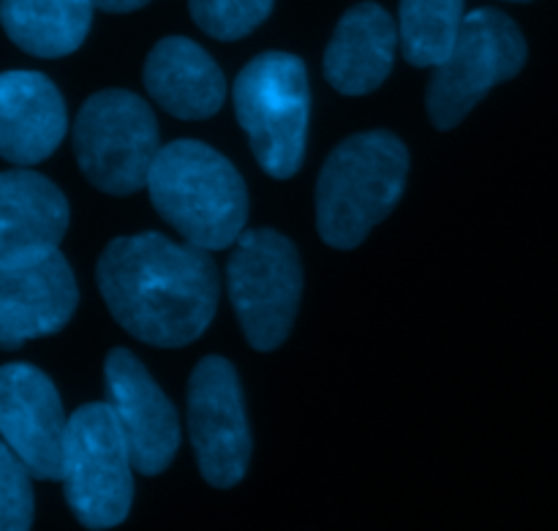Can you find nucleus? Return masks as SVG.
Returning <instances> with one entry per match:
<instances>
[{"instance_id": "obj_11", "label": "nucleus", "mask_w": 558, "mask_h": 531, "mask_svg": "<svg viewBox=\"0 0 558 531\" xmlns=\"http://www.w3.org/2000/svg\"><path fill=\"white\" fill-rule=\"evenodd\" d=\"M80 303L74 270L60 251L0 265V349L14 352L27 341L54 336Z\"/></svg>"}, {"instance_id": "obj_14", "label": "nucleus", "mask_w": 558, "mask_h": 531, "mask_svg": "<svg viewBox=\"0 0 558 531\" xmlns=\"http://www.w3.org/2000/svg\"><path fill=\"white\" fill-rule=\"evenodd\" d=\"M69 229V200L31 169L0 172V265L58 251Z\"/></svg>"}, {"instance_id": "obj_7", "label": "nucleus", "mask_w": 558, "mask_h": 531, "mask_svg": "<svg viewBox=\"0 0 558 531\" xmlns=\"http://www.w3.org/2000/svg\"><path fill=\"white\" fill-rule=\"evenodd\" d=\"M521 27L499 9H474L463 16L456 47L428 82V114L436 129H456L490 87L521 74L526 63Z\"/></svg>"}, {"instance_id": "obj_17", "label": "nucleus", "mask_w": 558, "mask_h": 531, "mask_svg": "<svg viewBox=\"0 0 558 531\" xmlns=\"http://www.w3.org/2000/svg\"><path fill=\"white\" fill-rule=\"evenodd\" d=\"M93 22L90 0H0L5 36L36 58H65L87 38Z\"/></svg>"}, {"instance_id": "obj_16", "label": "nucleus", "mask_w": 558, "mask_h": 531, "mask_svg": "<svg viewBox=\"0 0 558 531\" xmlns=\"http://www.w3.org/2000/svg\"><path fill=\"white\" fill-rule=\"evenodd\" d=\"M398 44V22L379 3L352 5L325 49L327 82L343 96L374 93L390 76Z\"/></svg>"}, {"instance_id": "obj_19", "label": "nucleus", "mask_w": 558, "mask_h": 531, "mask_svg": "<svg viewBox=\"0 0 558 531\" xmlns=\"http://www.w3.org/2000/svg\"><path fill=\"white\" fill-rule=\"evenodd\" d=\"M276 0H189L191 20L218 41H238L270 16Z\"/></svg>"}, {"instance_id": "obj_20", "label": "nucleus", "mask_w": 558, "mask_h": 531, "mask_svg": "<svg viewBox=\"0 0 558 531\" xmlns=\"http://www.w3.org/2000/svg\"><path fill=\"white\" fill-rule=\"evenodd\" d=\"M33 474L16 452L0 439V531H31Z\"/></svg>"}, {"instance_id": "obj_5", "label": "nucleus", "mask_w": 558, "mask_h": 531, "mask_svg": "<svg viewBox=\"0 0 558 531\" xmlns=\"http://www.w3.org/2000/svg\"><path fill=\"white\" fill-rule=\"evenodd\" d=\"M134 461L109 403H85L69 418L63 447L65 502L90 531L114 529L134 502Z\"/></svg>"}, {"instance_id": "obj_22", "label": "nucleus", "mask_w": 558, "mask_h": 531, "mask_svg": "<svg viewBox=\"0 0 558 531\" xmlns=\"http://www.w3.org/2000/svg\"><path fill=\"white\" fill-rule=\"evenodd\" d=\"M510 3H526V0H510Z\"/></svg>"}, {"instance_id": "obj_13", "label": "nucleus", "mask_w": 558, "mask_h": 531, "mask_svg": "<svg viewBox=\"0 0 558 531\" xmlns=\"http://www.w3.org/2000/svg\"><path fill=\"white\" fill-rule=\"evenodd\" d=\"M69 131L63 93L38 71L0 74V158L33 167L52 156Z\"/></svg>"}, {"instance_id": "obj_8", "label": "nucleus", "mask_w": 558, "mask_h": 531, "mask_svg": "<svg viewBox=\"0 0 558 531\" xmlns=\"http://www.w3.org/2000/svg\"><path fill=\"white\" fill-rule=\"evenodd\" d=\"M227 287L245 341L256 352L281 347L292 333L303 267L292 240L276 229L240 234L227 265Z\"/></svg>"}, {"instance_id": "obj_18", "label": "nucleus", "mask_w": 558, "mask_h": 531, "mask_svg": "<svg viewBox=\"0 0 558 531\" xmlns=\"http://www.w3.org/2000/svg\"><path fill=\"white\" fill-rule=\"evenodd\" d=\"M466 0H401L398 36L407 63L436 69L456 47Z\"/></svg>"}, {"instance_id": "obj_21", "label": "nucleus", "mask_w": 558, "mask_h": 531, "mask_svg": "<svg viewBox=\"0 0 558 531\" xmlns=\"http://www.w3.org/2000/svg\"><path fill=\"white\" fill-rule=\"evenodd\" d=\"M93 9H101L107 11V14H129V11H136L142 9V5H147L150 0H90Z\"/></svg>"}, {"instance_id": "obj_9", "label": "nucleus", "mask_w": 558, "mask_h": 531, "mask_svg": "<svg viewBox=\"0 0 558 531\" xmlns=\"http://www.w3.org/2000/svg\"><path fill=\"white\" fill-rule=\"evenodd\" d=\"M189 434L196 463L213 488H234L251 463V431L238 371L223 358H205L189 382Z\"/></svg>"}, {"instance_id": "obj_2", "label": "nucleus", "mask_w": 558, "mask_h": 531, "mask_svg": "<svg viewBox=\"0 0 558 531\" xmlns=\"http://www.w3.org/2000/svg\"><path fill=\"white\" fill-rule=\"evenodd\" d=\"M158 216L205 251L234 245L248 221V189L229 158L196 140L169 142L147 174Z\"/></svg>"}, {"instance_id": "obj_15", "label": "nucleus", "mask_w": 558, "mask_h": 531, "mask_svg": "<svg viewBox=\"0 0 558 531\" xmlns=\"http://www.w3.org/2000/svg\"><path fill=\"white\" fill-rule=\"evenodd\" d=\"M142 80L153 101L180 120H207L227 101L221 65L185 36L161 38L147 55Z\"/></svg>"}, {"instance_id": "obj_1", "label": "nucleus", "mask_w": 558, "mask_h": 531, "mask_svg": "<svg viewBox=\"0 0 558 531\" xmlns=\"http://www.w3.org/2000/svg\"><path fill=\"white\" fill-rule=\"evenodd\" d=\"M96 281L114 322L161 349L194 343L210 327L221 292L205 249L158 232L112 240L98 260Z\"/></svg>"}, {"instance_id": "obj_6", "label": "nucleus", "mask_w": 558, "mask_h": 531, "mask_svg": "<svg viewBox=\"0 0 558 531\" xmlns=\"http://www.w3.org/2000/svg\"><path fill=\"white\" fill-rule=\"evenodd\" d=\"M158 150V123L145 98L129 90L93 93L74 120V156L98 191L129 196L147 189Z\"/></svg>"}, {"instance_id": "obj_10", "label": "nucleus", "mask_w": 558, "mask_h": 531, "mask_svg": "<svg viewBox=\"0 0 558 531\" xmlns=\"http://www.w3.org/2000/svg\"><path fill=\"white\" fill-rule=\"evenodd\" d=\"M69 418L58 387L27 363L0 365V439L36 480H60Z\"/></svg>"}, {"instance_id": "obj_12", "label": "nucleus", "mask_w": 558, "mask_h": 531, "mask_svg": "<svg viewBox=\"0 0 558 531\" xmlns=\"http://www.w3.org/2000/svg\"><path fill=\"white\" fill-rule=\"evenodd\" d=\"M107 403L129 442L134 469L161 474L180 447V420L145 365L129 349H112L104 363Z\"/></svg>"}, {"instance_id": "obj_3", "label": "nucleus", "mask_w": 558, "mask_h": 531, "mask_svg": "<svg viewBox=\"0 0 558 531\" xmlns=\"http://www.w3.org/2000/svg\"><path fill=\"white\" fill-rule=\"evenodd\" d=\"M409 153L390 131L349 136L330 153L316 183V229L338 251L363 243L396 210L407 189Z\"/></svg>"}, {"instance_id": "obj_4", "label": "nucleus", "mask_w": 558, "mask_h": 531, "mask_svg": "<svg viewBox=\"0 0 558 531\" xmlns=\"http://www.w3.org/2000/svg\"><path fill=\"white\" fill-rule=\"evenodd\" d=\"M234 114L259 167L270 178L298 174L308 136L311 90L305 63L292 52H262L232 87Z\"/></svg>"}]
</instances>
